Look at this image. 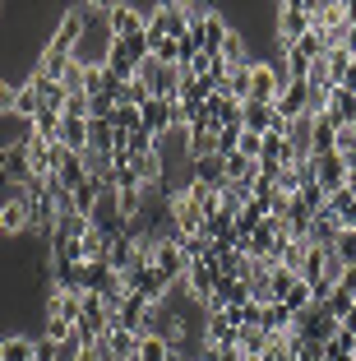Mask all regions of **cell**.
I'll list each match as a JSON object with an SVG mask.
<instances>
[{"label":"cell","mask_w":356,"mask_h":361,"mask_svg":"<svg viewBox=\"0 0 356 361\" xmlns=\"http://www.w3.org/2000/svg\"><path fill=\"white\" fill-rule=\"evenodd\" d=\"M305 32H310V0H287V5H278V42H283V51L292 42H301Z\"/></svg>","instance_id":"cell-1"},{"label":"cell","mask_w":356,"mask_h":361,"mask_svg":"<svg viewBox=\"0 0 356 361\" xmlns=\"http://www.w3.org/2000/svg\"><path fill=\"white\" fill-rule=\"evenodd\" d=\"M32 227V209H28V195H14V200L0 204V232L5 236H23Z\"/></svg>","instance_id":"cell-2"},{"label":"cell","mask_w":356,"mask_h":361,"mask_svg":"<svg viewBox=\"0 0 356 361\" xmlns=\"http://www.w3.org/2000/svg\"><path fill=\"white\" fill-rule=\"evenodd\" d=\"M314 180H319V190H324V195H338L347 185V162L338 158V153L314 158Z\"/></svg>","instance_id":"cell-3"},{"label":"cell","mask_w":356,"mask_h":361,"mask_svg":"<svg viewBox=\"0 0 356 361\" xmlns=\"http://www.w3.org/2000/svg\"><path fill=\"white\" fill-rule=\"evenodd\" d=\"M61 144L70 153H88V121L84 116H61Z\"/></svg>","instance_id":"cell-4"},{"label":"cell","mask_w":356,"mask_h":361,"mask_svg":"<svg viewBox=\"0 0 356 361\" xmlns=\"http://www.w3.org/2000/svg\"><path fill=\"white\" fill-rule=\"evenodd\" d=\"M171 343L167 338H157V334H144L139 338V348H135V361H171Z\"/></svg>","instance_id":"cell-5"},{"label":"cell","mask_w":356,"mask_h":361,"mask_svg":"<svg viewBox=\"0 0 356 361\" xmlns=\"http://www.w3.org/2000/svg\"><path fill=\"white\" fill-rule=\"evenodd\" d=\"M32 357H37V343L23 338V334H14V338L0 343V361H32Z\"/></svg>","instance_id":"cell-6"},{"label":"cell","mask_w":356,"mask_h":361,"mask_svg":"<svg viewBox=\"0 0 356 361\" xmlns=\"http://www.w3.org/2000/svg\"><path fill=\"white\" fill-rule=\"evenodd\" d=\"M222 61H227V70H241V65H250V56H245V37L236 28L227 32V42H222Z\"/></svg>","instance_id":"cell-7"},{"label":"cell","mask_w":356,"mask_h":361,"mask_svg":"<svg viewBox=\"0 0 356 361\" xmlns=\"http://www.w3.org/2000/svg\"><path fill=\"white\" fill-rule=\"evenodd\" d=\"M333 255L343 259V269H356V232H343L333 241Z\"/></svg>","instance_id":"cell-8"},{"label":"cell","mask_w":356,"mask_h":361,"mask_svg":"<svg viewBox=\"0 0 356 361\" xmlns=\"http://www.w3.org/2000/svg\"><path fill=\"white\" fill-rule=\"evenodd\" d=\"M0 116H19V88L0 84Z\"/></svg>","instance_id":"cell-9"},{"label":"cell","mask_w":356,"mask_h":361,"mask_svg":"<svg viewBox=\"0 0 356 361\" xmlns=\"http://www.w3.org/2000/svg\"><path fill=\"white\" fill-rule=\"evenodd\" d=\"M5 158H10V149H0V171H5Z\"/></svg>","instance_id":"cell-10"}]
</instances>
